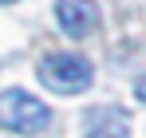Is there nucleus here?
Here are the masks:
<instances>
[{
    "label": "nucleus",
    "instance_id": "obj_1",
    "mask_svg": "<svg viewBox=\"0 0 146 138\" xmlns=\"http://www.w3.org/2000/svg\"><path fill=\"white\" fill-rule=\"evenodd\" d=\"M40 83L48 87L51 95H83L91 83H95V67L91 59L75 55V51H55V55H44L40 59Z\"/></svg>",
    "mask_w": 146,
    "mask_h": 138
},
{
    "label": "nucleus",
    "instance_id": "obj_2",
    "mask_svg": "<svg viewBox=\"0 0 146 138\" xmlns=\"http://www.w3.org/2000/svg\"><path fill=\"white\" fill-rule=\"evenodd\" d=\"M0 126L12 130V134L32 138L51 126V111L44 99L28 95L24 87H8V91H0Z\"/></svg>",
    "mask_w": 146,
    "mask_h": 138
},
{
    "label": "nucleus",
    "instance_id": "obj_3",
    "mask_svg": "<svg viewBox=\"0 0 146 138\" xmlns=\"http://www.w3.org/2000/svg\"><path fill=\"white\" fill-rule=\"evenodd\" d=\"M55 20L71 40H83L99 28V4L95 0H55Z\"/></svg>",
    "mask_w": 146,
    "mask_h": 138
},
{
    "label": "nucleus",
    "instance_id": "obj_4",
    "mask_svg": "<svg viewBox=\"0 0 146 138\" xmlns=\"http://www.w3.org/2000/svg\"><path fill=\"white\" fill-rule=\"evenodd\" d=\"M83 138H130V115L119 107H99L87 118V134Z\"/></svg>",
    "mask_w": 146,
    "mask_h": 138
},
{
    "label": "nucleus",
    "instance_id": "obj_5",
    "mask_svg": "<svg viewBox=\"0 0 146 138\" xmlns=\"http://www.w3.org/2000/svg\"><path fill=\"white\" fill-rule=\"evenodd\" d=\"M134 95H138V103H146V75L138 79V83H134Z\"/></svg>",
    "mask_w": 146,
    "mask_h": 138
},
{
    "label": "nucleus",
    "instance_id": "obj_6",
    "mask_svg": "<svg viewBox=\"0 0 146 138\" xmlns=\"http://www.w3.org/2000/svg\"><path fill=\"white\" fill-rule=\"evenodd\" d=\"M0 4H16V0H0Z\"/></svg>",
    "mask_w": 146,
    "mask_h": 138
}]
</instances>
